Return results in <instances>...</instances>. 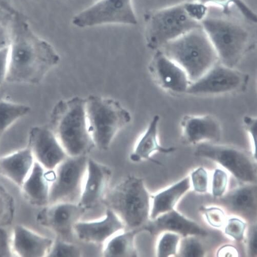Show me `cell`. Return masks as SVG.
<instances>
[{
	"instance_id": "obj_31",
	"label": "cell",
	"mask_w": 257,
	"mask_h": 257,
	"mask_svg": "<svg viewBox=\"0 0 257 257\" xmlns=\"http://www.w3.org/2000/svg\"><path fill=\"white\" fill-rule=\"evenodd\" d=\"M246 224L237 218H231L227 221L224 233L237 242H241L244 239Z\"/></svg>"
},
{
	"instance_id": "obj_38",
	"label": "cell",
	"mask_w": 257,
	"mask_h": 257,
	"mask_svg": "<svg viewBox=\"0 0 257 257\" xmlns=\"http://www.w3.org/2000/svg\"><path fill=\"white\" fill-rule=\"evenodd\" d=\"M9 46L0 49V87H2L7 79L9 58Z\"/></svg>"
},
{
	"instance_id": "obj_32",
	"label": "cell",
	"mask_w": 257,
	"mask_h": 257,
	"mask_svg": "<svg viewBox=\"0 0 257 257\" xmlns=\"http://www.w3.org/2000/svg\"><path fill=\"white\" fill-rule=\"evenodd\" d=\"M228 183V176L224 171L216 169L213 175L212 192L215 198L222 197L226 190Z\"/></svg>"
},
{
	"instance_id": "obj_42",
	"label": "cell",
	"mask_w": 257,
	"mask_h": 257,
	"mask_svg": "<svg viewBox=\"0 0 257 257\" xmlns=\"http://www.w3.org/2000/svg\"><path fill=\"white\" fill-rule=\"evenodd\" d=\"M217 256H238L237 248L232 245H224L217 252Z\"/></svg>"
},
{
	"instance_id": "obj_26",
	"label": "cell",
	"mask_w": 257,
	"mask_h": 257,
	"mask_svg": "<svg viewBox=\"0 0 257 257\" xmlns=\"http://www.w3.org/2000/svg\"><path fill=\"white\" fill-rule=\"evenodd\" d=\"M31 111L30 106L27 104L0 99V135Z\"/></svg>"
},
{
	"instance_id": "obj_9",
	"label": "cell",
	"mask_w": 257,
	"mask_h": 257,
	"mask_svg": "<svg viewBox=\"0 0 257 257\" xmlns=\"http://www.w3.org/2000/svg\"><path fill=\"white\" fill-rule=\"evenodd\" d=\"M72 23L84 28L106 24L136 25L138 21L132 0H99L75 15Z\"/></svg>"
},
{
	"instance_id": "obj_11",
	"label": "cell",
	"mask_w": 257,
	"mask_h": 257,
	"mask_svg": "<svg viewBox=\"0 0 257 257\" xmlns=\"http://www.w3.org/2000/svg\"><path fill=\"white\" fill-rule=\"evenodd\" d=\"M247 79L245 74L218 62L202 76L192 82L186 93L195 96L231 93L243 89Z\"/></svg>"
},
{
	"instance_id": "obj_14",
	"label": "cell",
	"mask_w": 257,
	"mask_h": 257,
	"mask_svg": "<svg viewBox=\"0 0 257 257\" xmlns=\"http://www.w3.org/2000/svg\"><path fill=\"white\" fill-rule=\"evenodd\" d=\"M28 147L36 162L45 169H55L67 157L58 138L49 126L32 127L28 136Z\"/></svg>"
},
{
	"instance_id": "obj_35",
	"label": "cell",
	"mask_w": 257,
	"mask_h": 257,
	"mask_svg": "<svg viewBox=\"0 0 257 257\" xmlns=\"http://www.w3.org/2000/svg\"><path fill=\"white\" fill-rule=\"evenodd\" d=\"M243 122L245 131L249 136L251 142L253 159L256 161L257 157V119L252 116H245L243 118Z\"/></svg>"
},
{
	"instance_id": "obj_41",
	"label": "cell",
	"mask_w": 257,
	"mask_h": 257,
	"mask_svg": "<svg viewBox=\"0 0 257 257\" xmlns=\"http://www.w3.org/2000/svg\"><path fill=\"white\" fill-rule=\"evenodd\" d=\"M12 39V37L8 28L0 22V49L9 47Z\"/></svg>"
},
{
	"instance_id": "obj_27",
	"label": "cell",
	"mask_w": 257,
	"mask_h": 257,
	"mask_svg": "<svg viewBox=\"0 0 257 257\" xmlns=\"http://www.w3.org/2000/svg\"><path fill=\"white\" fill-rule=\"evenodd\" d=\"M197 2L206 6L213 5L219 7L222 9L223 13L225 14H229L231 7L235 6L247 20L254 23L257 22L256 15L243 0H197Z\"/></svg>"
},
{
	"instance_id": "obj_22",
	"label": "cell",
	"mask_w": 257,
	"mask_h": 257,
	"mask_svg": "<svg viewBox=\"0 0 257 257\" xmlns=\"http://www.w3.org/2000/svg\"><path fill=\"white\" fill-rule=\"evenodd\" d=\"M160 121V117L157 115L151 120L147 130L140 137L133 152L130 156L132 162L138 163L143 160H150L156 164H159V162L151 159L152 155L156 152L170 154L175 152V148H166L160 145L158 139Z\"/></svg>"
},
{
	"instance_id": "obj_10",
	"label": "cell",
	"mask_w": 257,
	"mask_h": 257,
	"mask_svg": "<svg viewBox=\"0 0 257 257\" xmlns=\"http://www.w3.org/2000/svg\"><path fill=\"white\" fill-rule=\"evenodd\" d=\"M195 155L219 164L239 181L247 184H253L256 181V169L253 161L240 149L212 143H202L198 145Z\"/></svg>"
},
{
	"instance_id": "obj_33",
	"label": "cell",
	"mask_w": 257,
	"mask_h": 257,
	"mask_svg": "<svg viewBox=\"0 0 257 257\" xmlns=\"http://www.w3.org/2000/svg\"><path fill=\"white\" fill-rule=\"evenodd\" d=\"M193 187L195 192L205 193L207 192L209 178L207 171L203 167H199L191 175Z\"/></svg>"
},
{
	"instance_id": "obj_25",
	"label": "cell",
	"mask_w": 257,
	"mask_h": 257,
	"mask_svg": "<svg viewBox=\"0 0 257 257\" xmlns=\"http://www.w3.org/2000/svg\"><path fill=\"white\" fill-rule=\"evenodd\" d=\"M137 230H124L113 235L105 242L102 250L105 257H135L138 251L135 239Z\"/></svg>"
},
{
	"instance_id": "obj_28",
	"label": "cell",
	"mask_w": 257,
	"mask_h": 257,
	"mask_svg": "<svg viewBox=\"0 0 257 257\" xmlns=\"http://www.w3.org/2000/svg\"><path fill=\"white\" fill-rule=\"evenodd\" d=\"M81 249L76 245L59 237L53 240L47 256L80 257Z\"/></svg>"
},
{
	"instance_id": "obj_18",
	"label": "cell",
	"mask_w": 257,
	"mask_h": 257,
	"mask_svg": "<svg viewBox=\"0 0 257 257\" xmlns=\"http://www.w3.org/2000/svg\"><path fill=\"white\" fill-rule=\"evenodd\" d=\"M15 256H47L53 240L22 224H16L11 237Z\"/></svg>"
},
{
	"instance_id": "obj_6",
	"label": "cell",
	"mask_w": 257,
	"mask_h": 257,
	"mask_svg": "<svg viewBox=\"0 0 257 257\" xmlns=\"http://www.w3.org/2000/svg\"><path fill=\"white\" fill-rule=\"evenodd\" d=\"M145 20L146 43L154 50L202 27L188 15L184 3L147 13Z\"/></svg>"
},
{
	"instance_id": "obj_36",
	"label": "cell",
	"mask_w": 257,
	"mask_h": 257,
	"mask_svg": "<svg viewBox=\"0 0 257 257\" xmlns=\"http://www.w3.org/2000/svg\"><path fill=\"white\" fill-rule=\"evenodd\" d=\"M184 6L188 15L196 21L201 23L206 18L208 9L206 5L197 2L184 3Z\"/></svg>"
},
{
	"instance_id": "obj_23",
	"label": "cell",
	"mask_w": 257,
	"mask_h": 257,
	"mask_svg": "<svg viewBox=\"0 0 257 257\" xmlns=\"http://www.w3.org/2000/svg\"><path fill=\"white\" fill-rule=\"evenodd\" d=\"M190 178L187 177L168 189L153 196V203L150 212L152 220L174 209L179 199L190 189Z\"/></svg>"
},
{
	"instance_id": "obj_24",
	"label": "cell",
	"mask_w": 257,
	"mask_h": 257,
	"mask_svg": "<svg viewBox=\"0 0 257 257\" xmlns=\"http://www.w3.org/2000/svg\"><path fill=\"white\" fill-rule=\"evenodd\" d=\"M222 201L228 209L237 214L248 215L256 213V185L240 187L224 197Z\"/></svg>"
},
{
	"instance_id": "obj_37",
	"label": "cell",
	"mask_w": 257,
	"mask_h": 257,
	"mask_svg": "<svg viewBox=\"0 0 257 257\" xmlns=\"http://www.w3.org/2000/svg\"><path fill=\"white\" fill-rule=\"evenodd\" d=\"M15 256L13 252L12 238L5 228L0 227V257Z\"/></svg>"
},
{
	"instance_id": "obj_1",
	"label": "cell",
	"mask_w": 257,
	"mask_h": 257,
	"mask_svg": "<svg viewBox=\"0 0 257 257\" xmlns=\"http://www.w3.org/2000/svg\"><path fill=\"white\" fill-rule=\"evenodd\" d=\"M9 48L6 79L9 83L38 84L61 60L50 44L36 37H12Z\"/></svg>"
},
{
	"instance_id": "obj_7",
	"label": "cell",
	"mask_w": 257,
	"mask_h": 257,
	"mask_svg": "<svg viewBox=\"0 0 257 257\" xmlns=\"http://www.w3.org/2000/svg\"><path fill=\"white\" fill-rule=\"evenodd\" d=\"M219 62L234 68L248 48L249 35L241 25L224 19L206 18L201 22Z\"/></svg>"
},
{
	"instance_id": "obj_21",
	"label": "cell",
	"mask_w": 257,
	"mask_h": 257,
	"mask_svg": "<svg viewBox=\"0 0 257 257\" xmlns=\"http://www.w3.org/2000/svg\"><path fill=\"white\" fill-rule=\"evenodd\" d=\"M50 185L46 169L36 161L30 174L20 188L23 196L30 204L43 208L49 203Z\"/></svg>"
},
{
	"instance_id": "obj_2",
	"label": "cell",
	"mask_w": 257,
	"mask_h": 257,
	"mask_svg": "<svg viewBox=\"0 0 257 257\" xmlns=\"http://www.w3.org/2000/svg\"><path fill=\"white\" fill-rule=\"evenodd\" d=\"M49 127L68 156H87L95 148L88 131L85 99L77 96L57 102Z\"/></svg>"
},
{
	"instance_id": "obj_13",
	"label": "cell",
	"mask_w": 257,
	"mask_h": 257,
	"mask_svg": "<svg viewBox=\"0 0 257 257\" xmlns=\"http://www.w3.org/2000/svg\"><path fill=\"white\" fill-rule=\"evenodd\" d=\"M149 70L159 86L171 93H186L191 82L184 70L161 49L156 50Z\"/></svg>"
},
{
	"instance_id": "obj_3",
	"label": "cell",
	"mask_w": 257,
	"mask_h": 257,
	"mask_svg": "<svg viewBox=\"0 0 257 257\" xmlns=\"http://www.w3.org/2000/svg\"><path fill=\"white\" fill-rule=\"evenodd\" d=\"M150 199L144 181L131 175L108 191L103 203L119 217L125 230H139L150 217Z\"/></svg>"
},
{
	"instance_id": "obj_5",
	"label": "cell",
	"mask_w": 257,
	"mask_h": 257,
	"mask_svg": "<svg viewBox=\"0 0 257 257\" xmlns=\"http://www.w3.org/2000/svg\"><path fill=\"white\" fill-rule=\"evenodd\" d=\"M88 128L98 150L109 149L114 138L131 121V113L118 101L96 95L85 99Z\"/></svg>"
},
{
	"instance_id": "obj_12",
	"label": "cell",
	"mask_w": 257,
	"mask_h": 257,
	"mask_svg": "<svg viewBox=\"0 0 257 257\" xmlns=\"http://www.w3.org/2000/svg\"><path fill=\"white\" fill-rule=\"evenodd\" d=\"M85 211L78 204L59 203L43 207L37 215V221L56 235L66 241L74 234L75 224L80 221Z\"/></svg>"
},
{
	"instance_id": "obj_19",
	"label": "cell",
	"mask_w": 257,
	"mask_h": 257,
	"mask_svg": "<svg viewBox=\"0 0 257 257\" xmlns=\"http://www.w3.org/2000/svg\"><path fill=\"white\" fill-rule=\"evenodd\" d=\"M36 162L29 147L0 158V176L21 187Z\"/></svg>"
},
{
	"instance_id": "obj_4",
	"label": "cell",
	"mask_w": 257,
	"mask_h": 257,
	"mask_svg": "<svg viewBox=\"0 0 257 257\" xmlns=\"http://www.w3.org/2000/svg\"><path fill=\"white\" fill-rule=\"evenodd\" d=\"M161 50L184 70L191 82L219 62L217 53L202 27L166 44Z\"/></svg>"
},
{
	"instance_id": "obj_20",
	"label": "cell",
	"mask_w": 257,
	"mask_h": 257,
	"mask_svg": "<svg viewBox=\"0 0 257 257\" xmlns=\"http://www.w3.org/2000/svg\"><path fill=\"white\" fill-rule=\"evenodd\" d=\"M153 220L154 222L149 229L152 233L168 231L184 237L206 236L208 235L204 228L174 209L160 215Z\"/></svg>"
},
{
	"instance_id": "obj_16",
	"label": "cell",
	"mask_w": 257,
	"mask_h": 257,
	"mask_svg": "<svg viewBox=\"0 0 257 257\" xmlns=\"http://www.w3.org/2000/svg\"><path fill=\"white\" fill-rule=\"evenodd\" d=\"M125 227L115 212L106 208L103 219L93 221L77 222L74 226L75 235L82 241L102 244L110 237L124 231Z\"/></svg>"
},
{
	"instance_id": "obj_8",
	"label": "cell",
	"mask_w": 257,
	"mask_h": 257,
	"mask_svg": "<svg viewBox=\"0 0 257 257\" xmlns=\"http://www.w3.org/2000/svg\"><path fill=\"white\" fill-rule=\"evenodd\" d=\"M88 159L87 156H68L54 169L55 176L50 185L49 205L78 203L86 176Z\"/></svg>"
},
{
	"instance_id": "obj_34",
	"label": "cell",
	"mask_w": 257,
	"mask_h": 257,
	"mask_svg": "<svg viewBox=\"0 0 257 257\" xmlns=\"http://www.w3.org/2000/svg\"><path fill=\"white\" fill-rule=\"evenodd\" d=\"M201 211L204 214L208 223L215 228H220L225 223V215L223 211L217 207H202Z\"/></svg>"
},
{
	"instance_id": "obj_39",
	"label": "cell",
	"mask_w": 257,
	"mask_h": 257,
	"mask_svg": "<svg viewBox=\"0 0 257 257\" xmlns=\"http://www.w3.org/2000/svg\"><path fill=\"white\" fill-rule=\"evenodd\" d=\"M248 253L250 256H257L256 226H253L249 231L247 240Z\"/></svg>"
},
{
	"instance_id": "obj_15",
	"label": "cell",
	"mask_w": 257,
	"mask_h": 257,
	"mask_svg": "<svg viewBox=\"0 0 257 257\" xmlns=\"http://www.w3.org/2000/svg\"><path fill=\"white\" fill-rule=\"evenodd\" d=\"M111 177L112 170L109 166L88 157L86 176L78 205L87 211L103 203Z\"/></svg>"
},
{
	"instance_id": "obj_43",
	"label": "cell",
	"mask_w": 257,
	"mask_h": 257,
	"mask_svg": "<svg viewBox=\"0 0 257 257\" xmlns=\"http://www.w3.org/2000/svg\"><path fill=\"white\" fill-rule=\"evenodd\" d=\"M1 136H2V135H0V137H1Z\"/></svg>"
},
{
	"instance_id": "obj_30",
	"label": "cell",
	"mask_w": 257,
	"mask_h": 257,
	"mask_svg": "<svg viewBox=\"0 0 257 257\" xmlns=\"http://www.w3.org/2000/svg\"><path fill=\"white\" fill-rule=\"evenodd\" d=\"M205 251L201 244L193 236L185 237L182 241L179 249V255L184 257L204 256Z\"/></svg>"
},
{
	"instance_id": "obj_17",
	"label": "cell",
	"mask_w": 257,
	"mask_h": 257,
	"mask_svg": "<svg viewBox=\"0 0 257 257\" xmlns=\"http://www.w3.org/2000/svg\"><path fill=\"white\" fill-rule=\"evenodd\" d=\"M181 127L182 140L186 145L218 142L221 139V125L210 115H186L181 120Z\"/></svg>"
},
{
	"instance_id": "obj_40",
	"label": "cell",
	"mask_w": 257,
	"mask_h": 257,
	"mask_svg": "<svg viewBox=\"0 0 257 257\" xmlns=\"http://www.w3.org/2000/svg\"><path fill=\"white\" fill-rule=\"evenodd\" d=\"M7 200L5 195L0 191V224L4 223L9 217L11 207Z\"/></svg>"
},
{
	"instance_id": "obj_29",
	"label": "cell",
	"mask_w": 257,
	"mask_h": 257,
	"mask_svg": "<svg viewBox=\"0 0 257 257\" xmlns=\"http://www.w3.org/2000/svg\"><path fill=\"white\" fill-rule=\"evenodd\" d=\"M180 240V235L168 232L164 234L160 239L157 248V256L167 257L176 255L178 246Z\"/></svg>"
}]
</instances>
